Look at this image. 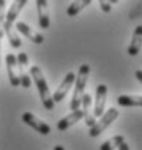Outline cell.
Here are the masks:
<instances>
[{
  "mask_svg": "<svg viewBox=\"0 0 142 150\" xmlns=\"http://www.w3.org/2000/svg\"><path fill=\"white\" fill-rule=\"evenodd\" d=\"M1 39H3V29L0 28V49H1Z\"/></svg>",
  "mask_w": 142,
  "mask_h": 150,
  "instance_id": "603a6c76",
  "label": "cell"
},
{
  "mask_svg": "<svg viewBox=\"0 0 142 150\" xmlns=\"http://www.w3.org/2000/svg\"><path fill=\"white\" fill-rule=\"evenodd\" d=\"M106 97H108V87L105 84H99L96 87V95H95V107H93V117L99 118L105 112V105H106Z\"/></svg>",
  "mask_w": 142,
  "mask_h": 150,
  "instance_id": "277c9868",
  "label": "cell"
},
{
  "mask_svg": "<svg viewBox=\"0 0 142 150\" xmlns=\"http://www.w3.org/2000/svg\"><path fill=\"white\" fill-rule=\"evenodd\" d=\"M125 142L124 136L122 134H118V136H113L112 139H109L106 142H104L101 144V150H115L119 149V146Z\"/></svg>",
  "mask_w": 142,
  "mask_h": 150,
  "instance_id": "ac0fdd59",
  "label": "cell"
},
{
  "mask_svg": "<svg viewBox=\"0 0 142 150\" xmlns=\"http://www.w3.org/2000/svg\"><path fill=\"white\" fill-rule=\"evenodd\" d=\"M26 0H17V1H13L12 3V6H10V9L7 10V13H6V22H9V23H15L16 22V19L19 18V15H20V12H22V9L26 6Z\"/></svg>",
  "mask_w": 142,
  "mask_h": 150,
  "instance_id": "9a60e30c",
  "label": "cell"
},
{
  "mask_svg": "<svg viewBox=\"0 0 142 150\" xmlns=\"http://www.w3.org/2000/svg\"><path fill=\"white\" fill-rule=\"evenodd\" d=\"M118 117H119V111L116 108L111 107L108 111H105L102 114V117H99V120H96V124L93 127H90V130H89L90 137H98L101 133H104L106 130Z\"/></svg>",
  "mask_w": 142,
  "mask_h": 150,
  "instance_id": "3957f363",
  "label": "cell"
},
{
  "mask_svg": "<svg viewBox=\"0 0 142 150\" xmlns=\"http://www.w3.org/2000/svg\"><path fill=\"white\" fill-rule=\"evenodd\" d=\"M37 7V16H39V26L42 29H49L50 26V18H49V7L46 0H36Z\"/></svg>",
  "mask_w": 142,
  "mask_h": 150,
  "instance_id": "9c48e42d",
  "label": "cell"
},
{
  "mask_svg": "<svg viewBox=\"0 0 142 150\" xmlns=\"http://www.w3.org/2000/svg\"><path fill=\"white\" fill-rule=\"evenodd\" d=\"M22 120H23V123H24V124L30 126L33 130H36L37 133H40V134H43V136H48V134L50 133V126H49V124H46L43 120L37 118V117L33 115L32 112H23Z\"/></svg>",
  "mask_w": 142,
  "mask_h": 150,
  "instance_id": "8992f818",
  "label": "cell"
},
{
  "mask_svg": "<svg viewBox=\"0 0 142 150\" xmlns=\"http://www.w3.org/2000/svg\"><path fill=\"white\" fill-rule=\"evenodd\" d=\"M99 4H101V9H102V10H104L105 13H109V12L112 10V6H111L112 3H111V1H105V0H101V1H99Z\"/></svg>",
  "mask_w": 142,
  "mask_h": 150,
  "instance_id": "ffe728a7",
  "label": "cell"
},
{
  "mask_svg": "<svg viewBox=\"0 0 142 150\" xmlns=\"http://www.w3.org/2000/svg\"><path fill=\"white\" fill-rule=\"evenodd\" d=\"M17 68H19V79H20V85L23 88H29L32 81H30V74H27V67H29V58L26 55V52H20L17 56Z\"/></svg>",
  "mask_w": 142,
  "mask_h": 150,
  "instance_id": "5b68a950",
  "label": "cell"
},
{
  "mask_svg": "<svg viewBox=\"0 0 142 150\" xmlns=\"http://www.w3.org/2000/svg\"><path fill=\"white\" fill-rule=\"evenodd\" d=\"M3 33H6V36H7L10 45H12V48L19 49L22 46V40L19 38L17 32H16V28L13 26V23H9V22L4 20V23H3Z\"/></svg>",
  "mask_w": 142,
  "mask_h": 150,
  "instance_id": "5bb4252c",
  "label": "cell"
},
{
  "mask_svg": "<svg viewBox=\"0 0 142 150\" xmlns=\"http://www.w3.org/2000/svg\"><path fill=\"white\" fill-rule=\"evenodd\" d=\"M6 69L9 75V81L12 87H19L20 79H19V68H17V58L15 54H7L6 55Z\"/></svg>",
  "mask_w": 142,
  "mask_h": 150,
  "instance_id": "52a82bcc",
  "label": "cell"
},
{
  "mask_svg": "<svg viewBox=\"0 0 142 150\" xmlns=\"http://www.w3.org/2000/svg\"><path fill=\"white\" fill-rule=\"evenodd\" d=\"M116 101L121 107H142V95H119Z\"/></svg>",
  "mask_w": 142,
  "mask_h": 150,
  "instance_id": "2e32d148",
  "label": "cell"
},
{
  "mask_svg": "<svg viewBox=\"0 0 142 150\" xmlns=\"http://www.w3.org/2000/svg\"><path fill=\"white\" fill-rule=\"evenodd\" d=\"M89 72H90V67H89L88 64H82L80 68H79L78 76L75 79V90H73V97H72V100H71L72 111L79 110V107L82 105V98L85 95V88H86Z\"/></svg>",
  "mask_w": 142,
  "mask_h": 150,
  "instance_id": "7a4b0ae2",
  "label": "cell"
},
{
  "mask_svg": "<svg viewBox=\"0 0 142 150\" xmlns=\"http://www.w3.org/2000/svg\"><path fill=\"white\" fill-rule=\"evenodd\" d=\"M82 118H83V111L80 108L76 110V111H72L69 115H66V117H63V118H60L57 121V130L60 131L68 130L69 127H72L73 124H76L78 121H80Z\"/></svg>",
  "mask_w": 142,
  "mask_h": 150,
  "instance_id": "8fae6325",
  "label": "cell"
},
{
  "mask_svg": "<svg viewBox=\"0 0 142 150\" xmlns=\"http://www.w3.org/2000/svg\"><path fill=\"white\" fill-rule=\"evenodd\" d=\"M75 79H76V75L73 74V72H68V74H66V76H65L63 81H62V84H60L59 88L56 90V93L52 95L55 103H60V101L66 97V94L69 93V90H71V87L73 85Z\"/></svg>",
  "mask_w": 142,
  "mask_h": 150,
  "instance_id": "ba28073f",
  "label": "cell"
},
{
  "mask_svg": "<svg viewBox=\"0 0 142 150\" xmlns=\"http://www.w3.org/2000/svg\"><path fill=\"white\" fill-rule=\"evenodd\" d=\"M53 150H65V147H63V146H60V144H57V146H55Z\"/></svg>",
  "mask_w": 142,
  "mask_h": 150,
  "instance_id": "cb8c5ba5",
  "label": "cell"
},
{
  "mask_svg": "<svg viewBox=\"0 0 142 150\" xmlns=\"http://www.w3.org/2000/svg\"><path fill=\"white\" fill-rule=\"evenodd\" d=\"M142 46V25H138L134 30V35H132V40L128 46V54L131 56H136L141 51Z\"/></svg>",
  "mask_w": 142,
  "mask_h": 150,
  "instance_id": "4fadbf2b",
  "label": "cell"
},
{
  "mask_svg": "<svg viewBox=\"0 0 142 150\" xmlns=\"http://www.w3.org/2000/svg\"><path fill=\"white\" fill-rule=\"evenodd\" d=\"M92 1L90 0H79V1H73V3H71L69 6H68V10H66V13H68V16H71V18H73V16H76L78 13H80L86 6H89Z\"/></svg>",
  "mask_w": 142,
  "mask_h": 150,
  "instance_id": "e0dca14e",
  "label": "cell"
},
{
  "mask_svg": "<svg viewBox=\"0 0 142 150\" xmlns=\"http://www.w3.org/2000/svg\"><path fill=\"white\" fill-rule=\"evenodd\" d=\"M119 150H131V149H129V146H128V144H126V143L124 142V143L119 146Z\"/></svg>",
  "mask_w": 142,
  "mask_h": 150,
  "instance_id": "7402d4cb",
  "label": "cell"
},
{
  "mask_svg": "<svg viewBox=\"0 0 142 150\" xmlns=\"http://www.w3.org/2000/svg\"><path fill=\"white\" fill-rule=\"evenodd\" d=\"M90 105H92V97H90V94L85 93L83 98H82V111H83L85 123L89 129L96 124V118L93 117V112H90Z\"/></svg>",
  "mask_w": 142,
  "mask_h": 150,
  "instance_id": "7c38bea8",
  "label": "cell"
},
{
  "mask_svg": "<svg viewBox=\"0 0 142 150\" xmlns=\"http://www.w3.org/2000/svg\"><path fill=\"white\" fill-rule=\"evenodd\" d=\"M16 30H19L22 35H24L29 40H32L33 43H37V45L43 43V40H45L43 35L35 32V30H33L27 23H24V22H17V23H16Z\"/></svg>",
  "mask_w": 142,
  "mask_h": 150,
  "instance_id": "30bf717a",
  "label": "cell"
},
{
  "mask_svg": "<svg viewBox=\"0 0 142 150\" xmlns=\"http://www.w3.org/2000/svg\"><path fill=\"white\" fill-rule=\"evenodd\" d=\"M30 76L33 78L35 81V85L37 87V91H39V95H40V100H42V104L46 110H53L55 107V101L53 97L50 94V90L48 87V82H46V78L43 76V72L42 69L37 67V65H33L30 68Z\"/></svg>",
  "mask_w": 142,
  "mask_h": 150,
  "instance_id": "6da1fadb",
  "label": "cell"
},
{
  "mask_svg": "<svg viewBox=\"0 0 142 150\" xmlns=\"http://www.w3.org/2000/svg\"><path fill=\"white\" fill-rule=\"evenodd\" d=\"M6 20V0H0V26Z\"/></svg>",
  "mask_w": 142,
  "mask_h": 150,
  "instance_id": "d6986e66",
  "label": "cell"
},
{
  "mask_svg": "<svg viewBox=\"0 0 142 150\" xmlns=\"http://www.w3.org/2000/svg\"><path fill=\"white\" fill-rule=\"evenodd\" d=\"M135 76H136V79H138V81L142 84V71H141V69L135 71Z\"/></svg>",
  "mask_w": 142,
  "mask_h": 150,
  "instance_id": "44dd1931",
  "label": "cell"
}]
</instances>
